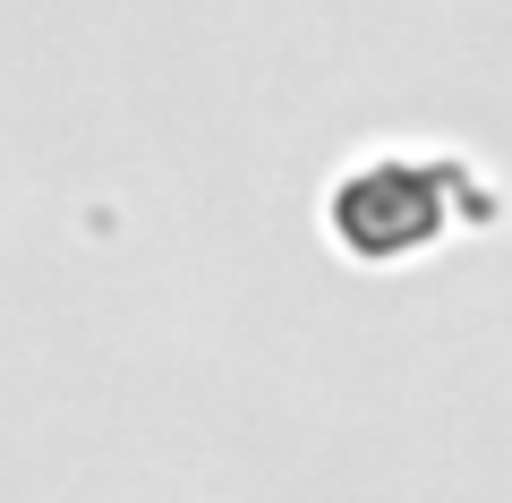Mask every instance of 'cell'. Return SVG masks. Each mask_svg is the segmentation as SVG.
I'll use <instances>...</instances> for the list:
<instances>
[{
    "label": "cell",
    "instance_id": "cell-1",
    "mask_svg": "<svg viewBox=\"0 0 512 503\" xmlns=\"http://www.w3.org/2000/svg\"><path fill=\"white\" fill-rule=\"evenodd\" d=\"M495 188L461 154H367L325 188V231L350 265H410L444 248L453 222H495Z\"/></svg>",
    "mask_w": 512,
    "mask_h": 503
}]
</instances>
